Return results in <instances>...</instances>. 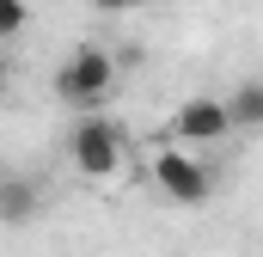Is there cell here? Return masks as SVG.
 I'll list each match as a JSON object with an SVG mask.
<instances>
[{"label":"cell","mask_w":263,"mask_h":257,"mask_svg":"<svg viewBox=\"0 0 263 257\" xmlns=\"http://www.w3.org/2000/svg\"><path fill=\"white\" fill-rule=\"evenodd\" d=\"M153 184L165 202H178V208H202L214 184H220V172H214V159H202V153H184V147H159V159H153Z\"/></svg>","instance_id":"obj_3"},{"label":"cell","mask_w":263,"mask_h":257,"mask_svg":"<svg viewBox=\"0 0 263 257\" xmlns=\"http://www.w3.org/2000/svg\"><path fill=\"white\" fill-rule=\"evenodd\" d=\"M25 25H31V6L25 0H0V37H18Z\"/></svg>","instance_id":"obj_7"},{"label":"cell","mask_w":263,"mask_h":257,"mask_svg":"<svg viewBox=\"0 0 263 257\" xmlns=\"http://www.w3.org/2000/svg\"><path fill=\"white\" fill-rule=\"evenodd\" d=\"M227 135L233 128H227V104L220 98H184L172 111V123H165V141H178V147H214Z\"/></svg>","instance_id":"obj_4"},{"label":"cell","mask_w":263,"mask_h":257,"mask_svg":"<svg viewBox=\"0 0 263 257\" xmlns=\"http://www.w3.org/2000/svg\"><path fill=\"white\" fill-rule=\"evenodd\" d=\"M92 6H98V12H135L141 0H92Z\"/></svg>","instance_id":"obj_8"},{"label":"cell","mask_w":263,"mask_h":257,"mask_svg":"<svg viewBox=\"0 0 263 257\" xmlns=\"http://www.w3.org/2000/svg\"><path fill=\"white\" fill-rule=\"evenodd\" d=\"M117 86H123V80H117V56H110V49H92V43L73 49V56L55 67V98H62L67 111H86V117L104 111V104L117 98Z\"/></svg>","instance_id":"obj_1"},{"label":"cell","mask_w":263,"mask_h":257,"mask_svg":"<svg viewBox=\"0 0 263 257\" xmlns=\"http://www.w3.org/2000/svg\"><path fill=\"white\" fill-rule=\"evenodd\" d=\"M67 166H73L80 178H92V184L117 178V172H123V123L104 117V111L80 117V123L67 128Z\"/></svg>","instance_id":"obj_2"},{"label":"cell","mask_w":263,"mask_h":257,"mask_svg":"<svg viewBox=\"0 0 263 257\" xmlns=\"http://www.w3.org/2000/svg\"><path fill=\"white\" fill-rule=\"evenodd\" d=\"M37 208H43L37 178H0V221H6V227H25V221H37Z\"/></svg>","instance_id":"obj_5"},{"label":"cell","mask_w":263,"mask_h":257,"mask_svg":"<svg viewBox=\"0 0 263 257\" xmlns=\"http://www.w3.org/2000/svg\"><path fill=\"white\" fill-rule=\"evenodd\" d=\"M0 86H6V49H0Z\"/></svg>","instance_id":"obj_9"},{"label":"cell","mask_w":263,"mask_h":257,"mask_svg":"<svg viewBox=\"0 0 263 257\" xmlns=\"http://www.w3.org/2000/svg\"><path fill=\"white\" fill-rule=\"evenodd\" d=\"M220 104H227V128L233 135H257L263 128V86L257 80H239V92L220 98Z\"/></svg>","instance_id":"obj_6"}]
</instances>
